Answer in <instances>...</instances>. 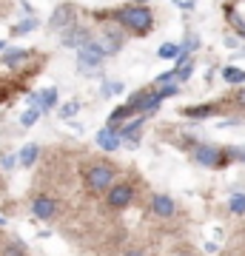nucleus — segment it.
I'll use <instances>...</instances> for the list:
<instances>
[{
  "instance_id": "nucleus-1",
  "label": "nucleus",
  "mask_w": 245,
  "mask_h": 256,
  "mask_svg": "<svg viewBox=\"0 0 245 256\" xmlns=\"http://www.w3.org/2000/svg\"><path fill=\"white\" fill-rule=\"evenodd\" d=\"M114 23L128 32H134V34H145V32H151L154 28V12L143 6V3H137V6H120L114 12Z\"/></svg>"
},
{
  "instance_id": "nucleus-2",
  "label": "nucleus",
  "mask_w": 245,
  "mask_h": 256,
  "mask_svg": "<svg viewBox=\"0 0 245 256\" xmlns=\"http://www.w3.org/2000/svg\"><path fill=\"white\" fill-rule=\"evenodd\" d=\"M83 182H86V188H89L91 194L109 191L111 185L117 182V171H114V165H109V162H91V165H86V171H83Z\"/></svg>"
},
{
  "instance_id": "nucleus-3",
  "label": "nucleus",
  "mask_w": 245,
  "mask_h": 256,
  "mask_svg": "<svg viewBox=\"0 0 245 256\" xmlns=\"http://www.w3.org/2000/svg\"><path fill=\"white\" fill-rule=\"evenodd\" d=\"M236 154V148H219V146H208V142H202L191 151V160L202 168H225L231 162V156Z\"/></svg>"
},
{
  "instance_id": "nucleus-4",
  "label": "nucleus",
  "mask_w": 245,
  "mask_h": 256,
  "mask_svg": "<svg viewBox=\"0 0 245 256\" xmlns=\"http://www.w3.org/2000/svg\"><path fill=\"white\" fill-rule=\"evenodd\" d=\"M103 60H106V52L97 40H89L86 46L77 48V72L80 74H97Z\"/></svg>"
},
{
  "instance_id": "nucleus-5",
  "label": "nucleus",
  "mask_w": 245,
  "mask_h": 256,
  "mask_svg": "<svg viewBox=\"0 0 245 256\" xmlns=\"http://www.w3.org/2000/svg\"><path fill=\"white\" fill-rule=\"evenodd\" d=\"M134 200H137V188L131 182H114L106 191V205L109 208H114V210H123V208H128V205H134Z\"/></svg>"
},
{
  "instance_id": "nucleus-6",
  "label": "nucleus",
  "mask_w": 245,
  "mask_h": 256,
  "mask_svg": "<svg viewBox=\"0 0 245 256\" xmlns=\"http://www.w3.org/2000/svg\"><path fill=\"white\" fill-rule=\"evenodd\" d=\"M94 142H97V148H103V151H109V154H114V151H120V146H123V137H120L117 128H100L97 131V137H94Z\"/></svg>"
},
{
  "instance_id": "nucleus-7",
  "label": "nucleus",
  "mask_w": 245,
  "mask_h": 256,
  "mask_svg": "<svg viewBox=\"0 0 245 256\" xmlns=\"http://www.w3.org/2000/svg\"><path fill=\"white\" fill-rule=\"evenodd\" d=\"M32 214L43 222L55 220L57 216V200H52V196H35V200H32Z\"/></svg>"
},
{
  "instance_id": "nucleus-8",
  "label": "nucleus",
  "mask_w": 245,
  "mask_h": 256,
  "mask_svg": "<svg viewBox=\"0 0 245 256\" xmlns=\"http://www.w3.org/2000/svg\"><path fill=\"white\" fill-rule=\"evenodd\" d=\"M91 40V34H89V28L86 26H69V28H63V46L66 48H80V46H86Z\"/></svg>"
},
{
  "instance_id": "nucleus-9",
  "label": "nucleus",
  "mask_w": 245,
  "mask_h": 256,
  "mask_svg": "<svg viewBox=\"0 0 245 256\" xmlns=\"http://www.w3.org/2000/svg\"><path fill=\"white\" fill-rule=\"evenodd\" d=\"M151 214L160 216V220H171L174 214H177V202L168 194H157L154 200H151Z\"/></svg>"
},
{
  "instance_id": "nucleus-10",
  "label": "nucleus",
  "mask_w": 245,
  "mask_h": 256,
  "mask_svg": "<svg viewBox=\"0 0 245 256\" xmlns=\"http://www.w3.org/2000/svg\"><path fill=\"white\" fill-rule=\"evenodd\" d=\"M49 26H52V28H69V26H74V9L69 6V3L57 6L55 14H52V20H49Z\"/></svg>"
},
{
  "instance_id": "nucleus-11",
  "label": "nucleus",
  "mask_w": 245,
  "mask_h": 256,
  "mask_svg": "<svg viewBox=\"0 0 245 256\" xmlns=\"http://www.w3.org/2000/svg\"><path fill=\"white\" fill-rule=\"evenodd\" d=\"M100 46H103V52H106V57H109V54H117L120 48H123V34H120L117 28H106V34H103Z\"/></svg>"
},
{
  "instance_id": "nucleus-12",
  "label": "nucleus",
  "mask_w": 245,
  "mask_h": 256,
  "mask_svg": "<svg viewBox=\"0 0 245 256\" xmlns=\"http://www.w3.org/2000/svg\"><path fill=\"white\" fill-rule=\"evenodd\" d=\"M180 114L182 117H188V120H205V117H211V114H217V106H214V102H205V106H188V108H182Z\"/></svg>"
},
{
  "instance_id": "nucleus-13",
  "label": "nucleus",
  "mask_w": 245,
  "mask_h": 256,
  "mask_svg": "<svg viewBox=\"0 0 245 256\" xmlns=\"http://www.w3.org/2000/svg\"><path fill=\"white\" fill-rule=\"evenodd\" d=\"M35 106L40 111H52L57 106V88H43L40 94H35Z\"/></svg>"
},
{
  "instance_id": "nucleus-14",
  "label": "nucleus",
  "mask_w": 245,
  "mask_h": 256,
  "mask_svg": "<svg viewBox=\"0 0 245 256\" xmlns=\"http://www.w3.org/2000/svg\"><path fill=\"white\" fill-rule=\"evenodd\" d=\"M37 156H40V146L29 142V146L20 148V154H18V165H23V168H32V165L37 162Z\"/></svg>"
},
{
  "instance_id": "nucleus-15",
  "label": "nucleus",
  "mask_w": 245,
  "mask_h": 256,
  "mask_svg": "<svg viewBox=\"0 0 245 256\" xmlns=\"http://www.w3.org/2000/svg\"><path fill=\"white\" fill-rule=\"evenodd\" d=\"M222 80L231 82V86H239V82H245V68H236V66H222Z\"/></svg>"
},
{
  "instance_id": "nucleus-16",
  "label": "nucleus",
  "mask_w": 245,
  "mask_h": 256,
  "mask_svg": "<svg viewBox=\"0 0 245 256\" xmlns=\"http://www.w3.org/2000/svg\"><path fill=\"white\" fill-rule=\"evenodd\" d=\"M131 114H134V111L128 108V106H117V108H114V111L109 114L106 126H109V128H120V122H123V120H128Z\"/></svg>"
},
{
  "instance_id": "nucleus-17",
  "label": "nucleus",
  "mask_w": 245,
  "mask_h": 256,
  "mask_svg": "<svg viewBox=\"0 0 245 256\" xmlns=\"http://www.w3.org/2000/svg\"><path fill=\"white\" fill-rule=\"evenodd\" d=\"M228 210H231L234 216H245V194L242 191L231 194V200H228Z\"/></svg>"
},
{
  "instance_id": "nucleus-18",
  "label": "nucleus",
  "mask_w": 245,
  "mask_h": 256,
  "mask_svg": "<svg viewBox=\"0 0 245 256\" xmlns=\"http://www.w3.org/2000/svg\"><path fill=\"white\" fill-rule=\"evenodd\" d=\"M29 57H32V52H26V48H18V52H6V54H3V63L12 68V66H20L23 60H29Z\"/></svg>"
},
{
  "instance_id": "nucleus-19",
  "label": "nucleus",
  "mask_w": 245,
  "mask_h": 256,
  "mask_svg": "<svg viewBox=\"0 0 245 256\" xmlns=\"http://www.w3.org/2000/svg\"><path fill=\"white\" fill-rule=\"evenodd\" d=\"M123 88H126V86H123L120 80H106V82L100 86V94L109 100V97H117V94H123Z\"/></svg>"
},
{
  "instance_id": "nucleus-20",
  "label": "nucleus",
  "mask_w": 245,
  "mask_h": 256,
  "mask_svg": "<svg viewBox=\"0 0 245 256\" xmlns=\"http://www.w3.org/2000/svg\"><path fill=\"white\" fill-rule=\"evenodd\" d=\"M37 26H40V20H37L35 14H32V18H26V20H20L18 26L12 28V34H18V37H20V34H29V32H35Z\"/></svg>"
},
{
  "instance_id": "nucleus-21",
  "label": "nucleus",
  "mask_w": 245,
  "mask_h": 256,
  "mask_svg": "<svg viewBox=\"0 0 245 256\" xmlns=\"http://www.w3.org/2000/svg\"><path fill=\"white\" fill-rule=\"evenodd\" d=\"M40 114H43V111L37 108V106H29V108L20 114V126H23V128H32L37 120H40Z\"/></svg>"
},
{
  "instance_id": "nucleus-22",
  "label": "nucleus",
  "mask_w": 245,
  "mask_h": 256,
  "mask_svg": "<svg viewBox=\"0 0 245 256\" xmlns=\"http://www.w3.org/2000/svg\"><path fill=\"white\" fill-rule=\"evenodd\" d=\"M157 54L163 57V60H177L180 57V46L177 43H163V46L157 48Z\"/></svg>"
},
{
  "instance_id": "nucleus-23",
  "label": "nucleus",
  "mask_w": 245,
  "mask_h": 256,
  "mask_svg": "<svg viewBox=\"0 0 245 256\" xmlns=\"http://www.w3.org/2000/svg\"><path fill=\"white\" fill-rule=\"evenodd\" d=\"M194 68H197V63H194V60L188 57V60H185V63L180 66V68H174V72H177V80H180V82H185V80L191 77V74H194Z\"/></svg>"
},
{
  "instance_id": "nucleus-24",
  "label": "nucleus",
  "mask_w": 245,
  "mask_h": 256,
  "mask_svg": "<svg viewBox=\"0 0 245 256\" xmlns=\"http://www.w3.org/2000/svg\"><path fill=\"white\" fill-rule=\"evenodd\" d=\"M197 48H200V34H194V32H191V34L185 37V43H180V52H185V54H194Z\"/></svg>"
},
{
  "instance_id": "nucleus-25",
  "label": "nucleus",
  "mask_w": 245,
  "mask_h": 256,
  "mask_svg": "<svg viewBox=\"0 0 245 256\" xmlns=\"http://www.w3.org/2000/svg\"><path fill=\"white\" fill-rule=\"evenodd\" d=\"M77 111H80V100H69V102H63V106H60V117L72 120Z\"/></svg>"
},
{
  "instance_id": "nucleus-26",
  "label": "nucleus",
  "mask_w": 245,
  "mask_h": 256,
  "mask_svg": "<svg viewBox=\"0 0 245 256\" xmlns=\"http://www.w3.org/2000/svg\"><path fill=\"white\" fill-rule=\"evenodd\" d=\"M174 82H180L177 80V72H165V74H157V80H154V86H174Z\"/></svg>"
},
{
  "instance_id": "nucleus-27",
  "label": "nucleus",
  "mask_w": 245,
  "mask_h": 256,
  "mask_svg": "<svg viewBox=\"0 0 245 256\" xmlns=\"http://www.w3.org/2000/svg\"><path fill=\"white\" fill-rule=\"evenodd\" d=\"M3 256H26V254H23V245L20 242H9V245L3 248Z\"/></svg>"
},
{
  "instance_id": "nucleus-28",
  "label": "nucleus",
  "mask_w": 245,
  "mask_h": 256,
  "mask_svg": "<svg viewBox=\"0 0 245 256\" xmlns=\"http://www.w3.org/2000/svg\"><path fill=\"white\" fill-rule=\"evenodd\" d=\"M0 165H3L6 171H12V168L18 165V154H6V156H3V160H0Z\"/></svg>"
},
{
  "instance_id": "nucleus-29",
  "label": "nucleus",
  "mask_w": 245,
  "mask_h": 256,
  "mask_svg": "<svg viewBox=\"0 0 245 256\" xmlns=\"http://www.w3.org/2000/svg\"><path fill=\"white\" fill-rule=\"evenodd\" d=\"M174 6H177V9H185V12H191L194 6H197V0H174Z\"/></svg>"
},
{
  "instance_id": "nucleus-30",
  "label": "nucleus",
  "mask_w": 245,
  "mask_h": 256,
  "mask_svg": "<svg viewBox=\"0 0 245 256\" xmlns=\"http://www.w3.org/2000/svg\"><path fill=\"white\" fill-rule=\"evenodd\" d=\"M234 102L239 106V108H245V88H239V92L234 94Z\"/></svg>"
},
{
  "instance_id": "nucleus-31",
  "label": "nucleus",
  "mask_w": 245,
  "mask_h": 256,
  "mask_svg": "<svg viewBox=\"0 0 245 256\" xmlns=\"http://www.w3.org/2000/svg\"><path fill=\"white\" fill-rule=\"evenodd\" d=\"M236 43H239V37H234V34L225 37V46H228V48H236Z\"/></svg>"
},
{
  "instance_id": "nucleus-32",
  "label": "nucleus",
  "mask_w": 245,
  "mask_h": 256,
  "mask_svg": "<svg viewBox=\"0 0 245 256\" xmlns=\"http://www.w3.org/2000/svg\"><path fill=\"white\" fill-rule=\"evenodd\" d=\"M126 256H143V250H140V248H131V250H128Z\"/></svg>"
},
{
  "instance_id": "nucleus-33",
  "label": "nucleus",
  "mask_w": 245,
  "mask_h": 256,
  "mask_svg": "<svg viewBox=\"0 0 245 256\" xmlns=\"http://www.w3.org/2000/svg\"><path fill=\"white\" fill-rule=\"evenodd\" d=\"M6 46H9V43H6V40H0V52H6Z\"/></svg>"
},
{
  "instance_id": "nucleus-34",
  "label": "nucleus",
  "mask_w": 245,
  "mask_h": 256,
  "mask_svg": "<svg viewBox=\"0 0 245 256\" xmlns=\"http://www.w3.org/2000/svg\"><path fill=\"white\" fill-rule=\"evenodd\" d=\"M177 256H194V254H188V250H182V254H177Z\"/></svg>"
},
{
  "instance_id": "nucleus-35",
  "label": "nucleus",
  "mask_w": 245,
  "mask_h": 256,
  "mask_svg": "<svg viewBox=\"0 0 245 256\" xmlns=\"http://www.w3.org/2000/svg\"><path fill=\"white\" fill-rule=\"evenodd\" d=\"M0 225H6V216H0Z\"/></svg>"
},
{
  "instance_id": "nucleus-36",
  "label": "nucleus",
  "mask_w": 245,
  "mask_h": 256,
  "mask_svg": "<svg viewBox=\"0 0 245 256\" xmlns=\"http://www.w3.org/2000/svg\"><path fill=\"white\" fill-rule=\"evenodd\" d=\"M239 156H242V162H245V148H242V154H239Z\"/></svg>"
}]
</instances>
